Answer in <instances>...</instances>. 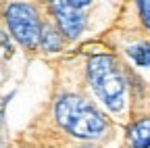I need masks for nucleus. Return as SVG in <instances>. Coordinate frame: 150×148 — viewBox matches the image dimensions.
Segmentation results:
<instances>
[{
    "mask_svg": "<svg viewBox=\"0 0 150 148\" xmlns=\"http://www.w3.org/2000/svg\"><path fill=\"white\" fill-rule=\"evenodd\" d=\"M56 119L69 134L96 140L106 132V119L81 96H63L56 102Z\"/></svg>",
    "mask_w": 150,
    "mask_h": 148,
    "instance_id": "1",
    "label": "nucleus"
},
{
    "mask_svg": "<svg viewBox=\"0 0 150 148\" xmlns=\"http://www.w3.org/2000/svg\"><path fill=\"white\" fill-rule=\"evenodd\" d=\"M88 79L92 84V90L96 92V96L110 110L119 113L125 102V77L117 61L112 57H106V54L90 59Z\"/></svg>",
    "mask_w": 150,
    "mask_h": 148,
    "instance_id": "2",
    "label": "nucleus"
},
{
    "mask_svg": "<svg viewBox=\"0 0 150 148\" xmlns=\"http://www.w3.org/2000/svg\"><path fill=\"white\" fill-rule=\"evenodd\" d=\"M6 23H8L11 33L15 35V40L19 44H23L25 48H33L35 44H40L42 25H40V19H38L35 11L29 4H23V2L8 4Z\"/></svg>",
    "mask_w": 150,
    "mask_h": 148,
    "instance_id": "3",
    "label": "nucleus"
},
{
    "mask_svg": "<svg viewBox=\"0 0 150 148\" xmlns=\"http://www.w3.org/2000/svg\"><path fill=\"white\" fill-rule=\"evenodd\" d=\"M90 6V2H52L50 11L54 13V19L59 23V29L65 38L75 40L83 29V13L81 8Z\"/></svg>",
    "mask_w": 150,
    "mask_h": 148,
    "instance_id": "4",
    "label": "nucleus"
},
{
    "mask_svg": "<svg viewBox=\"0 0 150 148\" xmlns=\"http://www.w3.org/2000/svg\"><path fill=\"white\" fill-rule=\"evenodd\" d=\"M129 144H131V148H148L150 146V119H142L131 125Z\"/></svg>",
    "mask_w": 150,
    "mask_h": 148,
    "instance_id": "5",
    "label": "nucleus"
},
{
    "mask_svg": "<svg viewBox=\"0 0 150 148\" xmlns=\"http://www.w3.org/2000/svg\"><path fill=\"white\" fill-rule=\"evenodd\" d=\"M129 59L134 61L140 67H146L150 71V44H136V46H129L127 48Z\"/></svg>",
    "mask_w": 150,
    "mask_h": 148,
    "instance_id": "6",
    "label": "nucleus"
},
{
    "mask_svg": "<svg viewBox=\"0 0 150 148\" xmlns=\"http://www.w3.org/2000/svg\"><path fill=\"white\" fill-rule=\"evenodd\" d=\"M40 46L44 50H59L61 48V35H59V31H54L50 25H42Z\"/></svg>",
    "mask_w": 150,
    "mask_h": 148,
    "instance_id": "7",
    "label": "nucleus"
},
{
    "mask_svg": "<svg viewBox=\"0 0 150 148\" xmlns=\"http://www.w3.org/2000/svg\"><path fill=\"white\" fill-rule=\"evenodd\" d=\"M138 8H140V15H142L144 25L150 29V2H140V4H138Z\"/></svg>",
    "mask_w": 150,
    "mask_h": 148,
    "instance_id": "8",
    "label": "nucleus"
},
{
    "mask_svg": "<svg viewBox=\"0 0 150 148\" xmlns=\"http://www.w3.org/2000/svg\"><path fill=\"white\" fill-rule=\"evenodd\" d=\"M79 148H94V146H79Z\"/></svg>",
    "mask_w": 150,
    "mask_h": 148,
    "instance_id": "9",
    "label": "nucleus"
},
{
    "mask_svg": "<svg viewBox=\"0 0 150 148\" xmlns=\"http://www.w3.org/2000/svg\"><path fill=\"white\" fill-rule=\"evenodd\" d=\"M0 115H2V108H0Z\"/></svg>",
    "mask_w": 150,
    "mask_h": 148,
    "instance_id": "10",
    "label": "nucleus"
}]
</instances>
